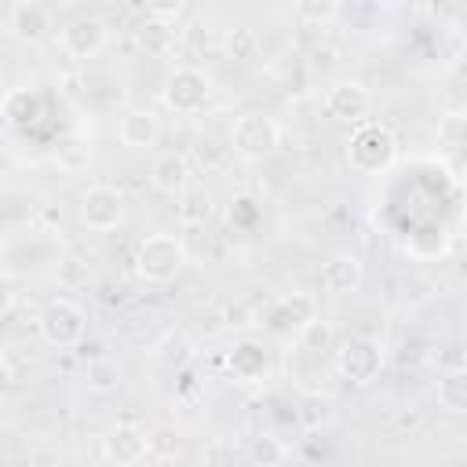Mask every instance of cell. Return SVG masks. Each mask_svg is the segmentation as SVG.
Returning a JSON list of instances; mask_svg holds the SVG:
<instances>
[{
    "instance_id": "1",
    "label": "cell",
    "mask_w": 467,
    "mask_h": 467,
    "mask_svg": "<svg viewBox=\"0 0 467 467\" xmlns=\"http://www.w3.org/2000/svg\"><path fill=\"white\" fill-rule=\"evenodd\" d=\"M347 161L358 175H379L398 161V139L379 120H361L347 139Z\"/></svg>"
},
{
    "instance_id": "2",
    "label": "cell",
    "mask_w": 467,
    "mask_h": 467,
    "mask_svg": "<svg viewBox=\"0 0 467 467\" xmlns=\"http://www.w3.org/2000/svg\"><path fill=\"white\" fill-rule=\"evenodd\" d=\"M186 266V241L179 234H150L135 248V274L150 285L171 281Z\"/></svg>"
},
{
    "instance_id": "3",
    "label": "cell",
    "mask_w": 467,
    "mask_h": 467,
    "mask_svg": "<svg viewBox=\"0 0 467 467\" xmlns=\"http://www.w3.org/2000/svg\"><path fill=\"white\" fill-rule=\"evenodd\" d=\"M230 146L244 161H266L281 146V124L270 113H241L230 128Z\"/></svg>"
},
{
    "instance_id": "4",
    "label": "cell",
    "mask_w": 467,
    "mask_h": 467,
    "mask_svg": "<svg viewBox=\"0 0 467 467\" xmlns=\"http://www.w3.org/2000/svg\"><path fill=\"white\" fill-rule=\"evenodd\" d=\"M383 343L372 339V336H350L336 347V372L354 383V387H365L372 383L379 372H383Z\"/></svg>"
},
{
    "instance_id": "5",
    "label": "cell",
    "mask_w": 467,
    "mask_h": 467,
    "mask_svg": "<svg viewBox=\"0 0 467 467\" xmlns=\"http://www.w3.org/2000/svg\"><path fill=\"white\" fill-rule=\"evenodd\" d=\"M36 328H40V339L47 347H77L84 339V332H88V314L73 299H51L40 310Z\"/></svg>"
},
{
    "instance_id": "6",
    "label": "cell",
    "mask_w": 467,
    "mask_h": 467,
    "mask_svg": "<svg viewBox=\"0 0 467 467\" xmlns=\"http://www.w3.org/2000/svg\"><path fill=\"white\" fill-rule=\"evenodd\" d=\"M212 99V77L201 66H175L164 80V102L175 113H201Z\"/></svg>"
},
{
    "instance_id": "7",
    "label": "cell",
    "mask_w": 467,
    "mask_h": 467,
    "mask_svg": "<svg viewBox=\"0 0 467 467\" xmlns=\"http://www.w3.org/2000/svg\"><path fill=\"white\" fill-rule=\"evenodd\" d=\"M317 317V299L310 292H288L281 299H274L263 314V328L270 336H299L306 321Z\"/></svg>"
},
{
    "instance_id": "8",
    "label": "cell",
    "mask_w": 467,
    "mask_h": 467,
    "mask_svg": "<svg viewBox=\"0 0 467 467\" xmlns=\"http://www.w3.org/2000/svg\"><path fill=\"white\" fill-rule=\"evenodd\" d=\"M80 219H84V226L95 230V234L117 230V226L124 223V197H120V190L109 186V182L88 186L84 197H80Z\"/></svg>"
},
{
    "instance_id": "9",
    "label": "cell",
    "mask_w": 467,
    "mask_h": 467,
    "mask_svg": "<svg viewBox=\"0 0 467 467\" xmlns=\"http://www.w3.org/2000/svg\"><path fill=\"white\" fill-rule=\"evenodd\" d=\"M106 40H109V29L99 15H80V18H73L58 29V47L77 62L95 58L106 47Z\"/></svg>"
},
{
    "instance_id": "10",
    "label": "cell",
    "mask_w": 467,
    "mask_h": 467,
    "mask_svg": "<svg viewBox=\"0 0 467 467\" xmlns=\"http://www.w3.org/2000/svg\"><path fill=\"white\" fill-rule=\"evenodd\" d=\"M372 109V91L361 80H336L325 91V113L339 124H361Z\"/></svg>"
},
{
    "instance_id": "11",
    "label": "cell",
    "mask_w": 467,
    "mask_h": 467,
    "mask_svg": "<svg viewBox=\"0 0 467 467\" xmlns=\"http://www.w3.org/2000/svg\"><path fill=\"white\" fill-rule=\"evenodd\" d=\"M361 277H365L361 255H354V252H336V255L317 270V288H321L325 296H347V292H358Z\"/></svg>"
},
{
    "instance_id": "12",
    "label": "cell",
    "mask_w": 467,
    "mask_h": 467,
    "mask_svg": "<svg viewBox=\"0 0 467 467\" xmlns=\"http://www.w3.org/2000/svg\"><path fill=\"white\" fill-rule=\"evenodd\" d=\"M7 29H11L18 40H26V44H40V40L51 36L55 18H51V11H47L44 4H36V0H18V4L7 7Z\"/></svg>"
},
{
    "instance_id": "13",
    "label": "cell",
    "mask_w": 467,
    "mask_h": 467,
    "mask_svg": "<svg viewBox=\"0 0 467 467\" xmlns=\"http://www.w3.org/2000/svg\"><path fill=\"white\" fill-rule=\"evenodd\" d=\"M190 161L186 153H175V150H164L153 157L150 164V186L164 197H179L182 190H190Z\"/></svg>"
},
{
    "instance_id": "14",
    "label": "cell",
    "mask_w": 467,
    "mask_h": 467,
    "mask_svg": "<svg viewBox=\"0 0 467 467\" xmlns=\"http://www.w3.org/2000/svg\"><path fill=\"white\" fill-rule=\"evenodd\" d=\"M146 438H150V434H146L142 427H135V423H117V427L106 434L102 452H106V460L117 463V467H135V463L146 460Z\"/></svg>"
},
{
    "instance_id": "15",
    "label": "cell",
    "mask_w": 467,
    "mask_h": 467,
    "mask_svg": "<svg viewBox=\"0 0 467 467\" xmlns=\"http://www.w3.org/2000/svg\"><path fill=\"white\" fill-rule=\"evenodd\" d=\"M117 135H120V142L128 150H150L161 139V117L150 106H131V109L120 113Z\"/></svg>"
},
{
    "instance_id": "16",
    "label": "cell",
    "mask_w": 467,
    "mask_h": 467,
    "mask_svg": "<svg viewBox=\"0 0 467 467\" xmlns=\"http://www.w3.org/2000/svg\"><path fill=\"white\" fill-rule=\"evenodd\" d=\"M226 368L237 383H263L270 376V354L263 350V343L255 339H241L234 343V350L226 354Z\"/></svg>"
},
{
    "instance_id": "17",
    "label": "cell",
    "mask_w": 467,
    "mask_h": 467,
    "mask_svg": "<svg viewBox=\"0 0 467 467\" xmlns=\"http://www.w3.org/2000/svg\"><path fill=\"white\" fill-rule=\"evenodd\" d=\"M0 117L11 128H33L44 117V95L36 88H11L0 99Z\"/></svg>"
},
{
    "instance_id": "18",
    "label": "cell",
    "mask_w": 467,
    "mask_h": 467,
    "mask_svg": "<svg viewBox=\"0 0 467 467\" xmlns=\"http://www.w3.org/2000/svg\"><path fill=\"white\" fill-rule=\"evenodd\" d=\"M91 153H95V146H91V135H84V131H69V135H62V139L51 146L55 168H62V171H69V175L84 171V168L91 164Z\"/></svg>"
},
{
    "instance_id": "19",
    "label": "cell",
    "mask_w": 467,
    "mask_h": 467,
    "mask_svg": "<svg viewBox=\"0 0 467 467\" xmlns=\"http://www.w3.org/2000/svg\"><path fill=\"white\" fill-rule=\"evenodd\" d=\"M153 361H157L161 368H171V372L186 368V365L193 361V339H190L182 328L161 332L157 343H153Z\"/></svg>"
},
{
    "instance_id": "20",
    "label": "cell",
    "mask_w": 467,
    "mask_h": 467,
    "mask_svg": "<svg viewBox=\"0 0 467 467\" xmlns=\"http://www.w3.org/2000/svg\"><path fill=\"white\" fill-rule=\"evenodd\" d=\"M296 420L306 427V431H321L336 420V398L332 394H321V390H306L299 394L296 401Z\"/></svg>"
},
{
    "instance_id": "21",
    "label": "cell",
    "mask_w": 467,
    "mask_h": 467,
    "mask_svg": "<svg viewBox=\"0 0 467 467\" xmlns=\"http://www.w3.org/2000/svg\"><path fill=\"white\" fill-rule=\"evenodd\" d=\"M438 405L452 416L467 412V372L463 368H449L438 376Z\"/></svg>"
},
{
    "instance_id": "22",
    "label": "cell",
    "mask_w": 467,
    "mask_h": 467,
    "mask_svg": "<svg viewBox=\"0 0 467 467\" xmlns=\"http://www.w3.org/2000/svg\"><path fill=\"white\" fill-rule=\"evenodd\" d=\"M175 212H179V223L182 226H204L212 219V201H208L204 190H182Z\"/></svg>"
},
{
    "instance_id": "23",
    "label": "cell",
    "mask_w": 467,
    "mask_h": 467,
    "mask_svg": "<svg viewBox=\"0 0 467 467\" xmlns=\"http://www.w3.org/2000/svg\"><path fill=\"white\" fill-rule=\"evenodd\" d=\"M296 343H299L306 354H328V350L336 347V328H332V321L314 317V321L303 325V332L296 336Z\"/></svg>"
},
{
    "instance_id": "24",
    "label": "cell",
    "mask_w": 467,
    "mask_h": 467,
    "mask_svg": "<svg viewBox=\"0 0 467 467\" xmlns=\"http://www.w3.org/2000/svg\"><path fill=\"white\" fill-rule=\"evenodd\" d=\"M223 51H226L234 62H248V58H255V51H259V36H255V29H252V26H234V29H226V36H223Z\"/></svg>"
},
{
    "instance_id": "25",
    "label": "cell",
    "mask_w": 467,
    "mask_h": 467,
    "mask_svg": "<svg viewBox=\"0 0 467 467\" xmlns=\"http://www.w3.org/2000/svg\"><path fill=\"white\" fill-rule=\"evenodd\" d=\"M84 379H88V387H91L95 394H109V390H117V383H120V368H117L113 358H95V361H88Z\"/></svg>"
},
{
    "instance_id": "26",
    "label": "cell",
    "mask_w": 467,
    "mask_h": 467,
    "mask_svg": "<svg viewBox=\"0 0 467 467\" xmlns=\"http://www.w3.org/2000/svg\"><path fill=\"white\" fill-rule=\"evenodd\" d=\"M135 36H139L142 51H150V55H164V51L171 47V40H175V26H164V22L146 18V22L135 29Z\"/></svg>"
},
{
    "instance_id": "27",
    "label": "cell",
    "mask_w": 467,
    "mask_h": 467,
    "mask_svg": "<svg viewBox=\"0 0 467 467\" xmlns=\"http://www.w3.org/2000/svg\"><path fill=\"white\" fill-rule=\"evenodd\" d=\"M146 456H157V460H164V463L179 460V456H182V438H179V431L157 427V431L146 438Z\"/></svg>"
},
{
    "instance_id": "28",
    "label": "cell",
    "mask_w": 467,
    "mask_h": 467,
    "mask_svg": "<svg viewBox=\"0 0 467 467\" xmlns=\"http://www.w3.org/2000/svg\"><path fill=\"white\" fill-rule=\"evenodd\" d=\"M292 11H296V18L314 22V26H328V22H336L343 15V7L336 0H299Z\"/></svg>"
},
{
    "instance_id": "29",
    "label": "cell",
    "mask_w": 467,
    "mask_h": 467,
    "mask_svg": "<svg viewBox=\"0 0 467 467\" xmlns=\"http://www.w3.org/2000/svg\"><path fill=\"white\" fill-rule=\"evenodd\" d=\"M252 460L259 463V467H277L281 460H285V445H281V438H274V434H259V438H252Z\"/></svg>"
},
{
    "instance_id": "30",
    "label": "cell",
    "mask_w": 467,
    "mask_h": 467,
    "mask_svg": "<svg viewBox=\"0 0 467 467\" xmlns=\"http://www.w3.org/2000/svg\"><path fill=\"white\" fill-rule=\"evenodd\" d=\"M204 467H241V449L226 438H215L204 445Z\"/></svg>"
},
{
    "instance_id": "31",
    "label": "cell",
    "mask_w": 467,
    "mask_h": 467,
    "mask_svg": "<svg viewBox=\"0 0 467 467\" xmlns=\"http://www.w3.org/2000/svg\"><path fill=\"white\" fill-rule=\"evenodd\" d=\"M230 223H237L241 230H252V226L259 223V204H255V197H248V193L234 197V208H230Z\"/></svg>"
},
{
    "instance_id": "32",
    "label": "cell",
    "mask_w": 467,
    "mask_h": 467,
    "mask_svg": "<svg viewBox=\"0 0 467 467\" xmlns=\"http://www.w3.org/2000/svg\"><path fill=\"white\" fill-rule=\"evenodd\" d=\"M186 11L182 0H168V4H146V18L153 22H164V26H175V18Z\"/></svg>"
},
{
    "instance_id": "33",
    "label": "cell",
    "mask_w": 467,
    "mask_h": 467,
    "mask_svg": "<svg viewBox=\"0 0 467 467\" xmlns=\"http://www.w3.org/2000/svg\"><path fill=\"white\" fill-rule=\"evenodd\" d=\"M15 299H18V288H15V277L7 274V270H0V317L15 306Z\"/></svg>"
},
{
    "instance_id": "34",
    "label": "cell",
    "mask_w": 467,
    "mask_h": 467,
    "mask_svg": "<svg viewBox=\"0 0 467 467\" xmlns=\"http://www.w3.org/2000/svg\"><path fill=\"white\" fill-rule=\"evenodd\" d=\"M11 383H15V372H11V365H7V358L0 354V398H7V390H11Z\"/></svg>"
},
{
    "instance_id": "35",
    "label": "cell",
    "mask_w": 467,
    "mask_h": 467,
    "mask_svg": "<svg viewBox=\"0 0 467 467\" xmlns=\"http://www.w3.org/2000/svg\"><path fill=\"white\" fill-rule=\"evenodd\" d=\"M0 193H4V182H0Z\"/></svg>"
}]
</instances>
